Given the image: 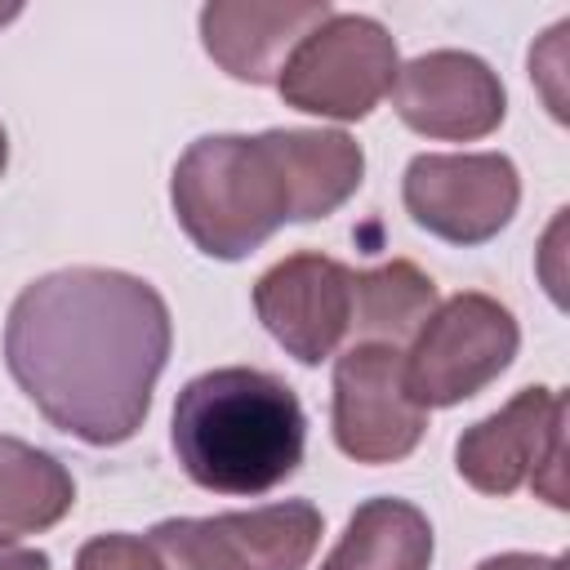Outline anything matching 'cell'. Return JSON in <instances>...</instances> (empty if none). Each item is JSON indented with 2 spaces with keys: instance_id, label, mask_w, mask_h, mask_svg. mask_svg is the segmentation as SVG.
<instances>
[{
  "instance_id": "obj_1",
  "label": "cell",
  "mask_w": 570,
  "mask_h": 570,
  "mask_svg": "<svg viewBox=\"0 0 570 570\" xmlns=\"http://www.w3.org/2000/svg\"><path fill=\"white\" fill-rule=\"evenodd\" d=\"M174 347L160 289L116 267L45 272L4 316V365L49 428L85 445H125Z\"/></svg>"
},
{
  "instance_id": "obj_2",
  "label": "cell",
  "mask_w": 570,
  "mask_h": 570,
  "mask_svg": "<svg viewBox=\"0 0 570 570\" xmlns=\"http://www.w3.org/2000/svg\"><path fill=\"white\" fill-rule=\"evenodd\" d=\"M365 151L343 129L205 134L169 178L174 218L187 240L218 263H236L285 223L330 218L356 196Z\"/></svg>"
},
{
  "instance_id": "obj_3",
  "label": "cell",
  "mask_w": 570,
  "mask_h": 570,
  "mask_svg": "<svg viewBox=\"0 0 570 570\" xmlns=\"http://www.w3.org/2000/svg\"><path fill=\"white\" fill-rule=\"evenodd\" d=\"M169 445L200 490L258 499L298 472L307 414L285 379L254 365H223L183 383Z\"/></svg>"
},
{
  "instance_id": "obj_4",
  "label": "cell",
  "mask_w": 570,
  "mask_h": 570,
  "mask_svg": "<svg viewBox=\"0 0 570 570\" xmlns=\"http://www.w3.org/2000/svg\"><path fill=\"white\" fill-rule=\"evenodd\" d=\"M517 316L481 289H463L419 325L405 352V392L419 410H450L485 392L517 356Z\"/></svg>"
},
{
  "instance_id": "obj_5",
  "label": "cell",
  "mask_w": 570,
  "mask_h": 570,
  "mask_svg": "<svg viewBox=\"0 0 570 570\" xmlns=\"http://www.w3.org/2000/svg\"><path fill=\"white\" fill-rule=\"evenodd\" d=\"M401 71L396 40L370 13H330L312 27L276 76L285 107L325 120H365Z\"/></svg>"
},
{
  "instance_id": "obj_6",
  "label": "cell",
  "mask_w": 570,
  "mask_h": 570,
  "mask_svg": "<svg viewBox=\"0 0 570 570\" xmlns=\"http://www.w3.org/2000/svg\"><path fill=\"white\" fill-rule=\"evenodd\" d=\"M561 459H566V396L543 383L521 387L503 410L463 428V436L454 441L459 476L490 499H508L530 481L552 508H566Z\"/></svg>"
},
{
  "instance_id": "obj_7",
  "label": "cell",
  "mask_w": 570,
  "mask_h": 570,
  "mask_svg": "<svg viewBox=\"0 0 570 570\" xmlns=\"http://www.w3.org/2000/svg\"><path fill=\"white\" fill-rule=\"evenodd\" d=\"M401 205L445 245H485L512 223L521 174L503 151H423L405 165Z\"/></svg>"
},
{
  "instance_id": "obj_8",
  "label": "cell",
  "mask_w": 570,
  "mask_h": 570,
  "mask_svg": "<svg viewBox=\"0 0 570 570\" xmlns=\"http://www.w3.org/2000/svg\"><path fill=\"white\" fill-rule=\"evenodd\" d=\"M334 445L356 463H401L428 432V410L405 392V352L392 343H352L334 356L330 401Z\"/></svg>"
},
{
  "instance_id": "obj_9",
  "label": "cell",
  "mask_w": 570,
  "mask_h": 570,
  "mask_svg": "<svg viewBox=\"0 0 570 570\" xmlns=\"http://www.w3.org/2000/svg\"><path fill=\"white\" fill-rule=\"evenodd\" d=\"M254 312L298 365H321L352 334L356 272L321 249H298L254 281Z\"/></svg>"
},
{
  "instance_id": "obj_10",
  "label": "cell",
  "mask_w": 570,
  "mask_h": 570,
  "mask_svg": "<svg viewBox=\"0 0 570 570\" xmlns=\"http://www.w3.org/2000/svg\"><path fill=\"white\" fill-rule=\"evenodd\" d=\"M392 107L405 129L436 142H476L508 116L499 71L468 49H428L392 80Z\"/></svg>"
},
{
  "instance_id": "obj_11",
  "label": "cell",
  "mask_w": 570,
  "mask_h": 570,
  "mask_svg": "<svg viewBox=\"0 0 570 570\" xmlns=\"http://www.w3.org/2000/svg\"><path fill=\"white\" fill-rule=\"evenodd\" d=\"M334 13L330 0H209L200 9L205 53L240 85H276L294 45Z\"/></svg>"
},
{
  "instance_id": "obj_12",
  "label": "cell",
  "mask_w": 570,
  "mask_h": 570,
  "mask_svg": "<svg viewBox=\"0 0 570 570\" xmlns=\"http://www.w3.org/2000/svg\"><path fill=\"white\" fill-rule=\"evenodd\" d=\"M432 521L410 499H365L347 530L338 534L334 552L321 561V570H428L432 566Z\"/></svg>"
},
{
  "instance_id": "obj_13",
  "label": "cell",
  "mask_w": 570,
  "mask_h": 570,
  "mask_svg": "<svg viewBox=\"0 0 570 570\" xmlns=\"http://www.w3.org/2000/svg\"><path fill=\"white\" fill-rule=\"evenodd\" d=\"M76 508L67 463L31 441L0 436V548L53 530Z\"/></svg>"
},
{
  "instance_id": "obj_14",
  "label": "cell",
  "mask_w": 570,
  "mask_h": 570,
  "mask_svg": "<svg viewBox=\"0 0 570 570\" xmlns=\"http://www.w3.org/2000/svg\"><path fill=\"white\" fill-rule=\"evenodd\" d=\"M436 281L419 272L410 258H392L383 267L356 272V343H410L419 325L436 312Z\"/></svg>"
},
{
  "instance_id": "obj_15",
  "label": "cell",
  "mask_w": 570,
  "mask_h": 570,
  "mask_svg": "<svg viewBox=\"0 0 570 570\" xmlns=\"http://www.w3.org/2000/svg\"><path fill=\"white\" fill-rule=\"evenodd\" d=\"M151 548L160 552L165 570H254L236 534L218 517H169L151 525Z\"/></svg>"
},
{
  "instance_id": "obj_16",
  "label": "cell",
  "mask_w": 570,
  "mask_h": 570,
  "mask_svg": "<svg viewBox=\"0 0 570 570\" xmlns=\"http://www.w3.org/2000/svg\"><path fill=\"white\" fill-rule=\"evenodd\" d=\"M76 570H165V561L151 548V539L111 530V534H94L89 543H80Z\"/></svg>"
},
{
  "instance_id": "obj_17",
  "label": "cell",
  "mask_w": 570,
  "mask_h": 570,
  "mask_svg": "<svg viewBox=\"0 0 570 570\" xmlns=\"http://www.w3.org/2000/svg\"><path fill=\"white\" fill-rule=\"evenodd\" d=\"M476 570H566V557H539V552H499V557H485Z\"/></svg>"
},
{
  "instance_id": "obj_18",
  "label": "cell",
  "mask_w": 570,
  "mask_h": 570,
  "mask_svg": "<svg viewBox=\"0 0 570 570\" xmlns=\"http://www.w3.org/2000/svg\"><path fill=\"white\" fill-rule=\"evenodd\" d=\"M0 570H53L40 548H0Z\"/></svg>"
},
{
  "instance_id": "obj_19",
  "label": "cell",
  "mask_w": 570,
  "mask_h": 570,
  "mask_svg": "<svg viewBox=\"0 0 570 570\" xmlns=\"http://www.w3.org/2000/svg\"><path fill=\"white\" fill-rule=\"evenodd\" d=\"M4 165H9V134H4V125H0V178H4Z\"/></svg>"
}]
</instances>
